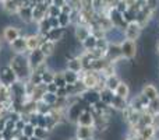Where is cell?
<instances>
[{"label": "cell", "instance_id": "obj_1", "mask_svg": "<svg viewBox=\"0 0 159 140\" xmlns=\"http://www.w3.org/2000/svg\"><path fill=\"white\" fill-rule=\"evenodd\" d=\"M106 38L109 39L113 44H120V42H124V38H126V34H124L123 30L120 28H110L106 34Z\"/></svg>", "mask_w": 159, "mask_h": 140}, {"label": "cell", "instance_id": "obj_2", "mask_svg": "<svg viewBox=\"0 0 159 140\" xmlns=\"http://www.w3.org/2000/svg\"><path fill=\"white\" fill-rule=\"evenodd\" d=\"M121 53L127 58H131L135 53V45L131 41H124L123 45H121Z\"/></svg>", "mask_w": 159, "mask_h": 140}, {"label": "cell", "instance_id": "obj_3", "mask_svg": "<svg viewBox=\"0 0 159 140\" xmlns=\"http://www.w3.org/2000/svg\"><path fill=\"white\" fill-rule=\"evenodd\" d=\"M61 32H63V30H61V28H50V31L46 34V36H48V39H49V41L53 42V41L60 39Z\"/></svg>", "mask_w": 159, "mask_h": 140}, {"label": "cell", "instance_id": "obj_4", "mask_svg": "<svg viewBox=\"0 0 159 140\" xmlns=\"http://www.w3.org/2000/svg\"><path fill=\"white\" fill-rule=\"evenodd\" d=\"M144 93H145V97L148 99H155L158 95V91L154 85H147V87L144 88Z\"/></svg>", "mask_w": 159, "mask_h": 140}, {"label": "cell", "instance_id": "obj_5", "mask_svg": "<svg viewBox=\"0 0 159 140\" xmlns=\"http://www.w3.org/2000/svg\"><path fill=\"white\" fill-rule=\"evenodd\" d=\"M6 36L10 41H14V39L18 38V30L17 27H7L6 28Z\"/></svg>", "mask_w": 159, "mask_h": 140}, {"label": "cell", "instance_id": "obj_6", "mask_svg": "<svg viewBox=\"0 0 159 140\" xmlns=\"http://www.w3.org/2000/svg\"><path fill=\"white\" fill-rule=\"evenodd\" d=\"M42 58H43V53H42V51H34L32 55H31V62L32 63H39V62L42 60Z\"/></svg>", "mask_w": 159, "mask_h": 140}, {"label": "cell", "instance_id": "obj_7", "mask_svg": "<svg viewBox=\"0 0 159 140\" xmlns=\"http://www.w3.org/2000/svg\"><path fill=\"white\" fill-rule=\"evenodd\" d=\"M116 90H117V95L120 97V98H124V97L129 94V88H127L126 84H119Z\"/></svg>", "mask_w": 159, "mask_h": 140}, {"label": "cell", "instance_id": "obj_8", "mask_svg": "<svg viewBox=\"0 0 159 140\" xmlns=\"http://www.w3.org/2000/svg\"><path fill=\"white\" fill-rule=\"evenodd\" d=\"M57 20H59V24H60V27H66V25L69 24V14L61 13L60 16L57 17Z\"/></svg>", "mask_w": 159, "mask_h": 140}, {"label": "cell", "instance_id": "obj_9", "mask_svg": "<svg viewBox=\"0 0 159 140\" xmlns=\"http://www.w3.org/2000/svg\"><path fill=\"white\" fill-rule=\"evenodd\" d=\"M48 10H49V16H50V17H59V16L61 14L60 8L56 7V6H53V4H50Z\"/></svg>", "mask_w": 159, "mask_h": 140}, {"label": "cell", "instance_id": "obj_10", "mask_svg": "<svg viewBox=\"0 0 159 140\" xmlns=\"http://www.w3.org/2000/svg\"><path fill=\"white\" fill-rule=\"evenodd\" d=\"M96 42H98V41H96L95 36H89V35H88L87 39L84 41V44H85V46H87V48H91V46H95Z\"/></svg>", "mask_w": 159, "mask_h": 140}, {"label": "cell", "instance_id": "obj_11", "mask_svg": "<svg viewBox=\"0 0 159 140\" xmlns=\"http://www.w3.org/2000/svg\"><path fill=\"white\" fill-rule=\"evenodd\" d=\"M85 99L89 102H96L99 99V95L96 93H87L85 94Z\"/></svg>", "mask_w": 159, "mask_h": 140}, {"label": "cell", "instance_id": "obj_12", "mask_svg": "<svg viewBox=\"0 0 159 140\" xmlns=\"http://www.w3.org/2000/svg\"><path fill=\"white\" fill-rule=\"evenodd\" d=\"M24 45H25V41L22 38H17V39H14L13 41V46L16 48V49H22Z\"/></svg>", "mask_w": 159, "mask_h": 140}, {"label": "cell", "instance_id": "obj_13", "mask_svg": "<svg viewBox=\"0 0 159 140\" xmlns=\"http://www.w3.org/2000/svg\"><path fill=\"white\" fill-rule=\"evenodd\" d=\"M50 49H53V44H52V41H49V42H46V44H43V46H42V53H50L52 51Z\"/></svg>", "mask_w": 159, "mask_h": 140}, {"label": "cell", "instance_id": "obj_14", "mask_svg": "<svg viewBox=\"0 0 159 140\" xmlns=\"http://www.w3.org/2000/svg\"><path fill=\"white\" fill-rule=\"evenodd\" d=\"M109 88H117V85H119V81H117V79L116 77H112V79H109Z\"/></svg>", "mask_w": 159, "mask_h": 140}, {"label": "cell", "instance_id": "obj_15", "mask_svg": "<svg viewBox=\"0 0 159 140\" xmlns=\"http://www.w3.org/2000/svg\"><path fill=\"white\" fill-rule=\"evenodd\" d=\"M80 122H81L82 125H88L91 122V119H89V115H88V113H84V115H82V118L80 119Z\"/></svg>", "mask_w": 159, "mask_h": 140}, {"label": "cell", "instance_id": "obj_16", "mask_svg": "<svg viewBox=\"0 0 159 140\" xmlns=\"http://www.w3.org/2000/svg\"><path fill=\"white\" fill-rule=\"evenodd\" d=\"M55 99H56V95L55 94H52V93H49V94L45 95V101L46 102H55Z\"/></svg>", "mask_w": 159, "mask_h": 140}, {"label": "cell", "instance_id": "obj_17", "mask_svg": "<svg viewBox=\"0 0 159 140\" xmlns=\"http://www.w3.org/2000/svg\"><path fill=\"white\" fill-rule=\"evenodd\" d=\"M32 133H35V130L32 129V126L31 125H28V126H25V135L27 136H31Z\"/></svg>", "mask_w": 159, "mask_h": 140}, {"label": "cell", "instance_id": "obj_18", "mask_svg": "<svg viewBox=\"0 0 159 140\" xmlns=\"http://www.w3.org/2000/svg\"><path fill=\"white\" fill-rule=\"evenodd\" d=\"M66 80H67V81H70V83L74 81V80H75V76L73 74V71H70V74H69V73L66 74Z\"/></svg>", "mask_w": 159, "mask_h": 140}, {"label": "cell", "instance_id": "obj_19", "mask_svg": "<svg viewBox=\"0 0 159 140\" xmlns=\"http://www.w3.org/2000/svg\"><path fill=\"white\" fill-rule=\"evenodd\" d=\"M42 80H45V81L50 83V81H52V76H49V74H43V76H42Z\"/></svg>", "mask_w": 159, "mask_h": 140}, {"label": "cell", "instance_id": "obj_20", "mask_svg": "<svg viewBox=\"0 0 159 140\" xmlns=\"http://www.w3.org/2000/svg\"><path fill=\"white\" fill-rule=\"evenodd\" d=\"M17 128H22V122H18V123H17Z\"/></svg>", "mask_w": 159, "mask_h": 140}, {"label": "cell", "instance_id": "obj_21", "mask_svg": "<svg viewBox=\"0 0 159 140\" xmlns=\"http://www.w3.org/2000/svg\"><path fill=\"white\" fill-rule=\"evenodd\" d=\"M31 140H42V139H39V138H32Z\"/></svg>", "mask_w": 159, "mask_h": 140}, {"label": "cell", "instance_id": "obj_22", "mask_svg": "<svg viewBox=\"0 0 159 140\" xmlns=\"http://www.w3.org/2000/svg\"><path fill=\"white\" fill-rule=\"evenodd\" d=\"M20 140H28V138H27V136H25V138H21Z\"/></svg>", "mask_w": 159, "mask_h": 140}, {"label": "cell", "instance_id": "obj_23", "mask_svg": "<svg viewBox=\"0 0 159 140\" xmlns=\"http://www.w3.org/2000/svg\"><path fill=\"white\" fill-rule=\"evenodd\" d=\"M84 140H89V139H84Z\"/></svg>", "mask_w": 159, "mask_h": 140}]
</instances>
